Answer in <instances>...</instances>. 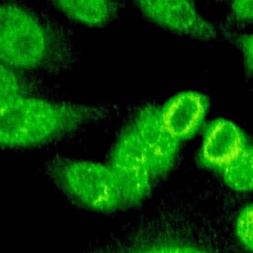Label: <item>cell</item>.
I'll use <instances>...</instances> for the list:
<instances>
[{"instance_id": "obj_1", "label": "cell", "mask_w": 253, "mask_h": 253, "mask_svg": "<svg viewBox=\"0 0 253 253\" xmlns=\"http://www.w3.org/2000/svg\"><path fill=\"white\" fill-rule=\"evenodd\" d=\"M104 106L60 102L32 94L0 100V143L25 148L48 143L94 123Z\"/></svg>"}, {"instance_id": "obj_2", "label": "cell", "mask_w": 253, "mask_h": 253, "mask_svg": "<svg viewBox=\"0 0 253 253\" xmlns=\"http://www.w3.org/2000/svg\"><path fill=\"white\" fill-rule=\"evenodd\" d=\"M67 45L49 25L23 5L0 8L1 64L19 71L46 69L65 62Z\"/></svg>"}, {"instance_id": "obj_3", "label": "cell", "mask_w": 253, "mask_h": 253, "mask_svg": "<svg viewBox=\"0 0 253 253\" xmlns=\"http://www.w3.org/2000/svg\"><path fill=\"white\" fill-rule=\"evenodd\" d=\"M65 190L79 203L98 211H113L124 205L122 190L110 164L67 160L57 167Z\"/></svg>"}, {"instance_id": "obj_4", "label": "cell", "mask_w": 253, "mask_h": 253, "mask_svg": "<svg viewBox=\"0 0 253 253\" xmlns=\"http://www.w3.org/2000/svg\"><path fill=\"white\" fill-rule=\"evenodd\" d=\"M109 164L119 180L124 205H136L147 197L154 175L130 123L119 134Z\"/></svg>"}, {"instance_id": "obj_5", "label": "cell", "mask_w": 253, "mask_h": 253, "mask_svg": "<svg viewBox=\"0 0 253 253\" xmlns=\"http://www.w3.org/2000/svg\"><path fill=\"white\" fill-rule=\"evenodd\" d=\"M141 15L157 27L200 42L218 39V28L199 11L194 0H133Z\"/></svg>"}, {"instance_id": "obj_6", "label": "cell", "mask_w": 253, "mask_h": 253, "mask_svg": "<svg viewBox=\"0 0 253 253\" xmlns=\"http://www.w3.org/2000/svg\"><path fill=\"white\" fill-rule=\"evenodd\" d=\"M130 124L148 158L154 178L167 173L174 165L181 143L165 129L159 107H141Z\"/></svg>"}, {"instance_id": "obj_7", "label": "cell", "mask_w": 253, "mask_h": 253, "mask_svg": "<svg viewBox=\"0 0 253 253\" xmlns=\"http://www.w3.org/2000/svg\"><path fill=\"white\" fill-rule=\"evenodd\" d=\"M209 111L208 97L193 90L176 93L159 107L165 129L180 143L203 130Z\"/></svg>"}, {"instance_id": "obj_8", "label": "cell", "mask_w": 253, "mask_h": 253, "mask_svg": "<svg viewBox=\"0 0 253 253\" xmlns=\"http://www.w3.org/2000/svg\"><path fill=\"white\" fill-rule=\"evenodd\" d=\"M248 139L234 122L223 118L211 120L203 128L199 161L204 167L219 172L238 155Z\"/></svg>"}, {"instance_id": "obj_9", "label": "cell", "mask_w": 253, "mask_h": 253, "mask_svg": "<svg viewBox=\"0 0 253 253\" xmlns=\"http://www.w3.org/2000/svg\"><path fill=\"white\" fill-rule=\"evenodd\" d=\"M69 21L88 28H101L119 13L116 0H48Z\"/></svg>"}, {"instance_id": "obj_10", "label": "cell", "mask_w": 253, "mask_h": 253, "mask_svg": "<svg viewBox=\"0 0 253 253\" xmlns=\"http://www.w3.org/2000/svg\"><path fill=\"white\" fill-rule=\"evenodd\" d=\"M225 185L236 192L253 191V138L238 155L219 171Z\"/></svg>"}, {"instance_id": "obj_11", "label": "cell", "mask_w": 253, "mask_h": 253, "mask_svg": "<svg viewBox=\"0 0 253 253\" xmlns=\"http://www.w3.org/2000/svg\"><path fill=\"white\" fill-rule=\"evenodd\" d=\"M0 75V100L31 94L30 82L23 76L22 71L1 64Z\"/></svg>"}, {"instance_id": "obj_12", "label": "cell", "mask_w": 253, "mask_h": 253, "mask_svg": "<svg viewBox=\"0 0 253 253\" xmlns=\"http://www.w3.org/2000/svg\"><path fill=\"white\" fill-rule=\"evenodd\" d=\"M223 36L240 50L244 73L253 77V32H237L226 29Z\"/></svg>"}, {"instance_id": "obj_13", "label": "cell", "mask_w": 253, "mask_h": 253, "mask_svg": "<svg viewBox=\"0 0 253 253\" xmlns=\"http://www.w3.org/2000/svg\"><path fill=\"white\" fill-rule=\"evenodd\" d=\"M227 25L234 30L253 24V0H229Z\"/></svg>"}, {"instance_id": "obj_14", "label": "cell", "mask_w": 253, "mask_h": 253, "mask_svg": "<svg viewBox=\"0 0 253 253\" xmlns=\"http://www.w3.org/2000/svg\"><path fill=\"white\" fill-rule=\"evenodd\" d=\"M235 233L241 244L253 253V204L244 207L235 221Z\"/></svg>"}, {"instance_id": "obj_15", "label": "cell", "mask_w": 253, "mask_h": 253, "mask_svg": "<svg viewBox=\"0 0 253 253\" xmlns=\"http://www.w3.org/2000/svg\"><path fill=\"white\" fill-rule=\"evenodd\" d=\"M139 253H207L206 251L191 245L166 244L145 249Z\"/></svg>"}]
</instances>
